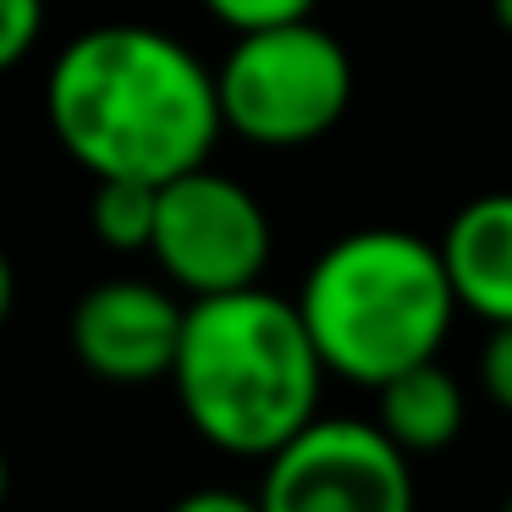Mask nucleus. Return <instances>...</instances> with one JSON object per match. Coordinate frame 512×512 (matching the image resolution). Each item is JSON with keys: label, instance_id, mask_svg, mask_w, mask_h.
Here are the masks:
<instances>
[{"label": "nucleus", "instance_id": "obj_1", "mask_svg": "<svg viewBox=\"0 0 512 512\" xmlns=\"http://www.w3.org/2000/svg\"><path fill=\"white\" fill-rule=\"evenodd\" d=\"M45 116L89 182L133 177L149 188L204 166L226 133L215 67L144 23H105L67 39L45 78Z\"/></svg>", "mask_w": 512, "mask_h": 512}, {"label": "nucleus", "instance_id": "obj_2", "mask_svg": "<svg viewBox=\"0 0 512 512\" xmlns=\"http://www.w3.org/2000/svg\"><path fill=\"white\" fill-rule=\"evenodd\" d=\"M182 419L226 457L265 463L320 413L325 364L298 303L265 287L188 298L171 358Z\"/></svg>", "mask_w": 512, "mask_h": 512}, {"label": "nucleus", "instance_id": "obj_3", "mask_svg": "<svg viewBox=\"0 0 512 512\" xmlns=\"http://www.w3.org/2000/svg\"><path fill=\"white\" fill-rule=\"evenodd\" d=\"M292 303L309 325L325 375L369 391L397 369L441 358L457 314L441 248L402 226H364L336 237L309 265Z\"/></svg>", "mask_w": 512, "mask_h": 512}, {"label": "nucleus", "instance_id": "obj_4", "mask_svg": "<svg viewBox=\"0 0 512 512\" xmlns=\"http://www.w3.org/2000/svg\"><path fill=\"white\" fill-rule=\"evenodd\" d=\"M221 127L259 149L325 138L353 105V56L314 17L248 28L215 67Z\"/></svg>", "mask_w": 512, "mask_h": 512}, {"label": "nucleus", "instance_id": "obj_5", "mask_svg": "<svg viewBox=\"0 0 512 512\" xmlns=\"http://www.w3.org/2000/svg\"><path fill=\"white\" fill-rule=\"evenodd\" d=\"M149 254L160 276L188 298L259 287L270 265V215L243 182L204 160L155 188Z\"/></svg>", "mask_w": 512, "mask_h": 512}, {"label": "nucleus", "instance_id": "obj_6", "mask_svg": "<svg viewBox=\"0 0 512 512\" xmlns=\"http://www.w3.org/2000/svg\"><path fill=\"white\" fill-rule=\"evenodd\" d=\"M259 512H413V457L375 419H320L265 457Z\"/></svg>", "mask_w": 512, "mask_h": 512}, {"label": "nucleus", "instance_id": "obj_7", "mask_svg": "<svg viewBox=\"0 0 512 512\" xmlns=\"http://www.w3.org/2000/svg\"><path fill=\"white\" fill-rule=\"evenodd\" d=\"M182 309L188 303L160 281H138V276L100 281L72 303L67 320L72 358L111 386L166 380L182 336Z\"/></svg>", "mask_w": 512, "mask_h": 512}, {"label": "nucleus", "instance_id": "obj_8", "mask_svg": "<svg viewBox=\"0 0 512 512\" xmlns=\"http://www.w3.org/2000/svg\"><path fill=\"white\" fill-rule=\"evenodd\" d=\"M441 265L457 309L485 325L512 320V193H479L446 221Z\"/></svg>", "mask_w": 512, "mask_h": 512}, {"label": "nucleus", "instance_id": "obj_9", "mask_svg": "<svg viewBox=\"0 0 512 512\" xmlns=\"http://www.w3.org/2000/svg\"><path fill=\"white\" fill-rule=\"evenodd\" d=\"M463 386L441 358L397 369L391 380L375 386V424L386 430V441L408 457H435L463 435Z\"/></svg>", "mask_w": 512, "mask_h": 512}, {"label": "nucleus", "instance_id": "obj_10", "mask_svg": "<svg viewBox=\"0 0 512 512\" xmlns=\"http://www.w3.org/2000/svg\"><path fill=\"white\" fill-rule=\"evenodd\" d=\"M89 226L116 254H149L155 232V188L133 177H94L89 193Z\"/></svg>", "mask_w": 512, "mask_h": 512}, {"label": "nucleus", "instance_id": "obj_11", "mask_svg": "<svg viewBox=\"0 0 512 512\" xmlns=\"http://www.w3.org/2000/svg\"><path fill=\"white\" fill-rule=\"evenodd\" d=\"M320 0H204V12L215 17L232 34H248V28H270V23H298V17H314Z\"/></svg>", "mask_w": 512, "mask_h": 512}, {"label": "nucleus", "instance_id": "obj_12", "mask_svg": "<svg viewBox=\"0 0 512 512\" xmlns=\"http://www.w3.org/2000/svg\"><path fill=\"white\" fill-rule=\"evenodd\" d=\"M39 34H45V0H0V72L28 61Z\"/></svg>", "mask_w": 512, "mask_h": 512}, {"label": "nucleus", "instance_id": "obj_13", "mask_svg": "<svg viewBox=\"0 0 512 512\" xmlns=\"http://www.w3.org/2000/svg\"><path fill=\"white\" fill-rule=\"evenodd\" d=\"M479 391H485L501 413H512V320L490 325L485 353H479Z\"/></svg>", "mask_w": 512, "mask_h": 512}, {"label": "nucleus", "instance_id": "obj_14", "mask_svg": "<svg viewBox=\"0 0 512 512\" xmlns=\"http://www.w3.org/2000/svg\"><path fill=\"white\" fill-rule=\"evenodd\" d=\"M171 512H259V501L237 490H188L182 501H171Z\"/></svg>", "mask_w": 512, "mask_h": 512}, {"label": "nucleus", "instance_id": "obj_15", "mask_svg": "<svg viewBox=\"0 0 512 512\" xmlns=\"http://www.w3.org/2000/svg\"><path fill=\"white\" fill-rule=\"evenodd\" d=\"M12 298H17V276H12L6 248H0V325H6V314H12Z\"/></svg>", "mask_w": 512, "mask_h": 512}, {"label": "nucleus", "instance_id": "obj_16", "mask_svg": "<svg viewBox=\"0 0 512 512\" xmlns=\"http://www.w3.org/2000/svg\"><path fill=\"white\" fill-rule=\"evenodd\" d=\"M490 17H496L501 34H512V0H490Z\"/></svg>", "mask_w": 512, "mask_h": 512}, {"label": "nucleus", "instance_id": "obj_17", "mask_svg": "<svg viewBox=\"0 0 512 512\" xmlns=\"http://www.w3.org/2000/svg\"><path fill=\"white\" fill-rule=\"evenodd\" d=\"M6 490H12V468H6V452H0V507H6Z\"/></svg>", "mask_w": 512, "mask_h": 512}, {"label": "nucleus", "instance_id": "obj_18", "mask_svg": "<svg viewBox=\"0 0 512 512\" xmlns=\"http://www.w3.org/2000/svg\"><path fill=\"white\" fill-rule=\"evenodd\" d=\"M501 512H512V496H507V501H501Z\"/></svg>", "mask_w": 512, "mask_h": 512}]
</instances>
